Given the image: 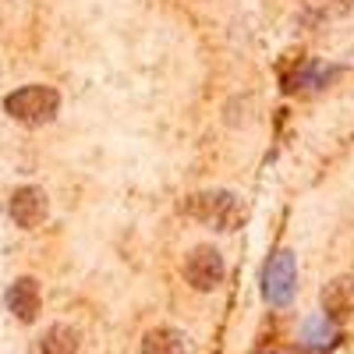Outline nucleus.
I'll return each instance as SVG.
<instances>
[{"mask_svg":"<svg viewBox=\"0 0 354 354\" xmlns=\"http://www.w3.org/2000/svg\"><path fill=\"white\" fill-rule=\"evenodd\" d=\"M294 280H298L294 255L287 248L273 252V259L266 262V273H262V294H266V301H270V305H290Z\"/></svg>","mask_w":354,"mask_h":354,"instance_id":"obj_3","label":"nucleus"},{"mask_svg":"<svg viewBox=\"0 0 354 354\" xmlns=\"http://www.w3.org/2000/svg\"><path fill=\"white\" fill-rule=\"evenodd\" d=\"M142 354H185V347H181V337L177 333L153 330V333H145V340H142Z\"/></svg>","mask_w":354,"mask_h":354,"instance_id":"obj_8","label":"nucleus"},{"mask_svg":"<svg viewBox=\"0 0 354 354\" xmlns=\"http://www.w3.org/2000/svg\"><path fill=\"white\" fill-rule=\"evenodd\" d=\"M188 216H195L198 223L213 227V230H238L245 223V205L234 198L230 192H202L192 195L185 202Z\"/></svg>","mask_w":354,"mask_h":354,"instance_id":"obj_1","label":"nucleus"},{"mask_svg":"<svg viewBox=\"0 0 354 354\" xmlns=\"http://www.w3.org/2000/svg\"><path fill=\"white\" fill-rule=\"evenodd\" d=\"M305 337H308V344L322 347V344H330L333 326H326V322H319V319H308V322H305Z\"/></svg>","mask_w":354,"mask_h":354,"instance_id":"obj_11","label":"nucleus"},{"mask_svg":"<svg viewBox=\"0 0 354 354\" xmlns=\"http://www.w3.org/2000/svg\"><path fill=\"white\" fill-rule=\"evenodd\" d=\"M8 308L15 312L18 322H36L39 308H43V294H39V283L32 277H21L11 283L8 290Z\"/></svg>","mask_w":354,"mask_h":354,"instance_id":"obj_6","label":"nucleus"},{"mask_svg":"<svg viewBox=\"0 0 354 354\" xmlns=\"http://www.w3.org/2000/svg\"><path fill=\"white\" fill-rule=\"evenodd\" d=\"M43 354H78V337L68 326H53L43 337Z\"/></svg>","mask_w":354,"mask_h":354,"instance_id":"obj_9","label":"nucleus"},{"mask_svg":"<svg viewBox=\"0 0 354 354\" xmlns=\"http://www.w3.org/2000/svg\"><path fill=\"white\" fill-rule=\"evenodd\" d=\"M11 216H15V223L18 227H25V230H32V227H39L43 220H46V195L39 192V188H18L15 195H11Z\"/></svg>","mask_w":354,"mask_h":354,"instance_id":"obj_5","label":"nucleus"},{"mask_svg":"<svg viewBox=\"0 0 354 354\" xmlns=\"http://www.w3.org/2000/svg\"><path fill=\"white\" fill-rule=\"evenodd\" d=\"M322 308H326L330 322L354 315V277H337L322 290Z\"/></svg>","mask_w":354,"mask_h":354,"instance_id":"obj_7","label":"nucleus"},{"mask_svg":"<svg viewBox=\"0 0 354 354\" xmlns=\"http://www.w3.org/2000/svg\"><path fill=\"white\" fill-rule=\"evenodd\" d=\"M4 110L15 117V121L21 124H46L57 117V110H61V96H57V88L50 85H25L18 88V93H11L4 100Z\"/></svg>","mask_w":354,"mask_h":354,"instance_id":"obj_2","label":"nucleus"},{"mask_svg":"<svg viewBox=\"0 0 354 354\" xmlns=\"http://www.w3.org/2000/svg\"><path fill=\"white\" fill-rule=\"evenodd\" d=\"M354 8V0H305V11L319 21H330V18H340Z\"/></svg>","mask_w":354,"mask_h":354,"instance_id":"obj_10","label":"nucleus"},{"mask_svg":"<svg viewBox=\"0 0 354 354\" xmlns=\"http://www.w3.org/2000/svg\"><path fill=\"white\" fill-rule=\"evenodd\" d=\"M185 277L195 290H213L223 280V255L213 245H198L185 259Z\"/></svg>","mask_w":354,"mask_h":354,"instance_id":"obj_4","label":"nucleus"}]
</instances>
